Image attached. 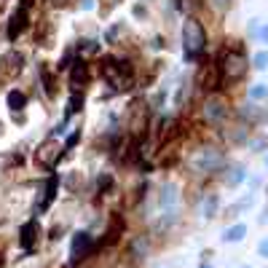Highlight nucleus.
I'll use <instances>...</instances> for the list:
<instances>
[{
	"label": "nucleus",
	"instance_id": "f257e3e1",
	"mask_svg": "<svg viewBox=\"0 0 268 268\" xmlns=\"http://www.w3.org/2000/svg\"><path fill=\"white\" fill-rule=\"evenodd\" d=\"M183 43H185V56L188 59H196V56L204 51V30H201V24L196 22V19H188L185 27H183Z\"/></svg>",
	"mask_w": 268,
	"mask_h": 268
},
{
	"label": "nucleus",
	"instance_id": "f03ea898",
	"mask_svg": "<svg viewBox=\"0 0 268 268\" xmlns=\"http://www.w3.org/2000/svg\"><path fill=\"white\" fill-rule=\"evenodd\" d=\"M220 70H223L228 78H239V75H244L247 62H244V56L239 54V51H231V54L225 56V62L220 64Z\"/></svg>",
	"mask_w": 268,
	"mask_h": 268
},
{
	"label": "nucleus",
	"instance_id": "7ed1b4c3",
	"mask_svg": "<svg viewBox=\"0 0 268 268\" xmlns=\"http://www.w3.org/2000/svg\"><path fill=\"white\" fill-rule=\"evenodd\" d=\"M89 247H91V236L89 233H83V231H78L73 236V247H70V260L73 263H78L81 257L89 252Z\"/></svg>",
	"mask_w": 268,
	"mask_h": 268
},
{
	"label": "nucleus",
	"instance_id": "20e7f679",
	"mask_svg": "<svg viewBox=\"0 0 268 268\" xmlns=\"http://www.w3.org/2000/svg\"><path fill=\"white\" fill-rule=\"evenodd\" d=\"M56 175H51L49 177V183H46V188H43V193H41V201H38V212H43V209H49L51 207V201H54V193H56Z\"/></svg>",
	"mask_w": 268,
	"mask_h": 268
},
{
	"label": "nucleus",
	"instance_id": "39448f33",
	"mask_svg": "<svg viewBox=\"0 0 268 268\" xmlns=\"http://www.w3.org/2000/svg\"><path fill=\"white\" fill-rule=\"evenodd\" d=\"M73 67V73H70V83H73V91H78L81 89V83L86 81V75H89V64L86 62H75V64H70Z\"/></svg>",
	"mask_w": 268,
	"mask_h": 268
},
{
	"label": "nucleus",
	"instance_id": "423d86ee",
	"mask_svg": "<svg viewBox=\"0 0 268 268\" xmlns=\"http://www.w3.org/2000/svg\"><path fill=\"white\" fill-rule=\"evenodd\" d=\"M24 24H27V14H24V8H19V11L11 16V24H8V38H11V41H16Z\"/></svg>",
	"mask_w": 268,
	"mask_h": 268
},
{
	"label": "nucleus",
	"instance_id": "0eeeda50",
	"mask_svg": "<svg viewBox=\"0 0 268 268\" xmlns=\"http://www.w3.org/2000/svg\"><path fill=\"white\" fill-rule=\"evenodd\" d=\"M35 233H38V223H35V220H30V223L22 228V247L32 250V244H35V239H38Z\"/></svg>",
	"mask_w": 268,
	"mask_h": 268
},
{
	"label": "nucleus",
	"instance_id": "6e6552de",
	"mask_svg": "<svg viewBox=\"0 0 268 268\" xmlns=\"http://www.w3.org/2000/svg\"><path fill=\"white\" fill-rule=\"evenodd\" d=\"M24 102H27V99H24V94H22V91H16V89H14L11 94H8V108H11V110L19 113V110L24 108Z\"/></svg>",
	"mask_w": 268,
	"mask_h": 268
},
{
	"label": "nucleus",
	"instance_id": "1a4fd4ad",
	"mask_svg": "<svg viewBox=\"0 0 268 268\" xmlns=\"http://www.w3.org/2000/svg\"><path fill=\"white\" fill-rule=\"evenodd\" d=\"M81 105H83V94H81V91H73V102H70V110L64 113V118H70L73 113H78Z\"/></svg>",
	"mask_w": 268,
	"mask_h": 268
},
{
	"label": "nucleus",
	"instance_id": "9d476101",
	"mask_svg": "<svg viewBox=\"0 0 268 268\" xmlns=\"http://www.w3.org/2000/svg\"><path fill=\"white\" fill-rule=\"evenodd\" d=\"M207 108H209V110H207V116L212 118V121H215V118H220V116L225 113V110H223V105H215V102H212V105H207Z\"/></svg>",
	"mask_w": 268,
	"mask_h": 268
},
{
	"label": "nucleus",
	"instance_id": "9b49d317",
	"mask_svg": "<svg viewBox=\"0 0 268 268\" xmlns=\"http://www.w3.org/2000/svg\"><path fill=\"white\" fill-rule=\"evenodd\" d=\"M108 188H113V177L105 175V177H99V193H102V190H108Z\"/></svg>",
	"mask_w": 268,
	"mask_h": 268
},
{
	"label": "nucleus",
	"instance_id": "f8f14e48",
	"mask_svg": "<svg viewBox=\"0 0 268 268\" xmlns=\"http://www.w3.org/2000/svg\"><path fill=\"white\" fill-rule=\"evenodd\" d=\"M257 67H268V56H265V54L257 56Z\"/></svg>",
	"mask_w": 268,
	"mask_h": 268
},
{
	"label": "nucleus",
	"instance_id": "ddd939ff",
	"mask_svg": "<svg viewBox=\"0 0 268 268\" xmlns=\"http://www.w3.org/2000/svg\"><path fill=\"white\" fill-rule=\"evenodd\" d=\"M215 3H223V0H215Z\"/></svg>",
	"mask_w": 268,
	"mask_h": 268
}]
</instances>
